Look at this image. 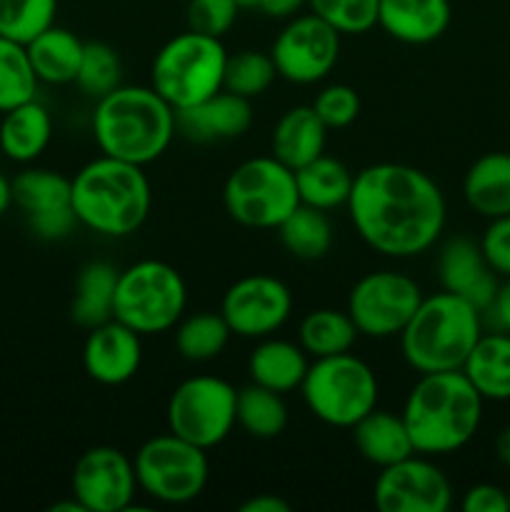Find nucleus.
Masks as SVG:
<instances>
[{
	"label": "nucleus",
	"instance_id": "9",
	"mask_svg": "<svg viewBox=\"0 0 510 512\" xmlns=\"http://www.w3.org/2000/svg\"><path fill=\"white\" fill-rule=\"evenodd\" d=\"M223 205L243 228L278 230L300 205L295 173L273 155L245 160L225 180Z\"/></svg>",
	"mask_w": 510,
	"mask_h": 512
},
{
	"label": "nucleus",
	"instance_id": "14",
	"mask_svg": "<svg viewBox=\"0 0 510 512\" xmlns=\"http://www.w3.org/2000/svg\"><path fill=\"white\" fill-rule=\"evenodd\" d=\"M373 503L380 512H448L453 505V485L430 455L413 453L380 468Z\"/></svg>",
	"mask_w": 510,
	"mask_h": 512
},
{
	"label": "nucleus",
	"instance_id": "44",
	"mask_svg": "<svg viewBox=\"0 0 510 512\" xmlns=\"http://www.w3.org/2000/svg\"><path fill=\"white\" fill-rule=\"evenodd\" d=\"M460 508L463 512H510V495L495 483H478L465 490Z\"/></svg>",
	"mask_w": 510,
	"mask_h": 512
},
{
	"label": "nucleus",
	"instance_id": "49",
	"mask_svg": "<svg viewBox=\"0 0 510 512\" xmlns=\"http://www.w3.org/2000/svg\"><path fill=\"white\" fill-rule=\"evenodd\" d=\"M13 205V180L0 173V215H5Z\"/></svg>",
	"mask_w": 510,
	"mask_h": 512
},
{
	"label": "nucleus",
	"instance_id": "39",
	"mask_svg": "<svg viewBox=\"0 0 510 512\" xmlns=\"http://www.w3.org/2000/svg\"><path fill=\"white\" fill-rule=\"evenodd\" d=\"M380 0H308L310 13L340 35H365L378 25Z\"/></svg>",
	"mask_w": 510,
	"mask_h": 512
},
{
	"label": "nucleus",
	"instance_id": "52",
	"mask_svg": "<svg viewBox=\"0 0 510 512\" xmlns=\"http://www.w3.org/2000/svg\"><path fill=\"white\" fill-rule=\"evenodd\" d=\"M0 155H3V153H0Z\"/></svg>",
	"mask_w": 510,
	"mask_h": 512
},
{
	"label": "nucleus",
	"instance_id": "48",
	"mask_svg": "<svg viewBox=\"0 0 510 512\" xmlns=\"http://www.w3.org/2000/svg\"><path fill=\"white\" fill-rule=\"evenodd\" d=\"M495 458H498L500 465L510 470V425L500 430L498 438H495Z\"/></svg>",
	"mask_w": 510,
	"mask_h": 512
},
{
	"label": "nucleus",
	"instance_id": "19",
	"mask_svg": "<svg viewBox=\"0 0 510 512\" xmlns=\"http://www.w3.org/2000/svg\"><path fill=\"white\" fill-rule=\"evenodd\" d=\"M253 118V103L223 88L190 108L175 110V128L195 143H220L243 138Z\"/></svg>",
	"mask_w": 510,
	"mask_h": 512
},
{
	"label": "nucleus",
	"instance_id": "18",
	"mask_svg": "<svg viewBox=\"0 0 510 512\" xmlns=\"http://www.w3.org/2000/svg\"><path fill=\"white\" fill-rule=\"evenodd\" d=\"M438 280L440 288L468 300L480 313L488 308L500 283L480 243L465 235H455L443 245L438 255Z\"/></svg>",
	"mask_w": 510,
	"mask_h": 512
},
{
	"label": "nucleus",
	"instance_id": "24",
	"mask_svg": "<svg viewBox=\"0 0 510 512\" xmlns=\"http://www.w3.org/2000/svg\"><path fill=\"white\" fill-rule=\"evenodd\" d=\"M463 198L480 218L510 215V153L493 150L480 155L463 178Z\"/></svg>",
	"mask_w": 510,
	"mask_h": 512
},
{
	"label": "nucleus",
	"instance_id": "22",
	"mask_svg": "<svg viewBox=\"0 0 510 512\" xmlns=\"http://www.w3.org/2000/svg\"><path fill=\"white\" fill-rule=\"evenodd\" d=\"M53 140V115L38 98L3 113L0 120V153L13 163H33Z\"/></svg>",
	"mask_w": 510,
	"mask_h": 512
},
{
	"label": "nucleus",
	"instance_id": "20",
	"mask_svg": "<svg viewBox=\"0 0 510 512\" xmlns=\"http://www.w3.org/2000/svg\"><path fill=\"white\" fill-rule=\"evenodd\" d=\"M453 20L450 0H380L378 28L405 45H430Z\"/></svg>",
	"mask_w": 510,
	"mask_h": 512
},
{
	"label": "nucleus",
	"instance_id": "23",
	"mask_svg": "<svg viewBox=\"0 0 510 512\" xmlns=\"http://www.w3.org/2000/svg\"><path fill=\"white\" fill-rule=\"evenodd\" d=\"M308 365V353L300 348V343L268 335V338H260V343L250 353L248 375L250 383L285 395L300 390Z\"/></svg>",
	"mask_w": 510,
	"mask_h": 512
},
{
	"label": "nucleus",
	"instance_id": "3",
	"mask_svg": "<svg viewBox=\"0 0 510 512\" xmlns=\"http://www.w3.org/2000/svg\"><path fill=\"white\" fill-rule=\"evenodd\" d=\"M175 133V110L153 85H118L95 100L93 138L110 158L145 168L170 148Z\"/></svg>",
	"mask_w": 510,
	"mask_h": 512
},
{
	"label": "nucleus",
	"instance_id": "21",
	"mask_svg": "<svg viewBox=\"0 0 510 512\" xmlns=\"http://www.w3.org/2000/svg\"><path fill=\"white\" fill-rule=\"evenodd\" d=\"M325 143H328V128L318 118L313 105H295L285 110L275 123L270 135V155L295 173L323 155Z\"/></svg>",
	"mask_w": 510,
	"mask_h": 512
},
{
	"label": "nucleus",
	"instance_id": "5",
	"mask_svg": "<svg viewBox=\"0 0 510 512\" xmlns=\"http://www.w3.org/2000/svg\"><path fill=\"white\" fill-rule=\"evenodd\" d=\"M483 335V313L468 300L440 290L418 305L400 338L403 358L415 373L460 370Z\"/></svg>",
	"mask_w": 510,
	"mask_h": 512
},
{
	"label": "nucleus",
	"instance_id": "2",
	"mask_svg": "<svg viewBox=\"0 0 510 512\" xmlns=\"http://www.w3.org/2000/svg\"><path fill=\"white\" fill-rule=\"evenodd\" d=\"M483 403L463 370L420 375L400 413L415 453L438 458L463 450L483 423Z\"/></svg>",
	"mask_w": 510,
	"mask_h": 512
},
{
	"label": "nucleus",
	"instance_id": "7",
	"mask_svg": "<svg viewBox=\"0 0 510 512\" xmlns=\"http://www.w3.org/2000/svg\"><path fill=\"white\" fill-rule=\"evenodd\" d=\"M303 403L330 428H353L378 408L380 385L373 368L353 353L315 358L300 383Z\"/></svg>",
	"mask_w": 510,
	"mask_h": 512
},
{
	"label": "nucleus",
	"instance_id": "31",
	"mask_svg": "<svg viewBox=\"0 0 510 512\" xmlns=\"http://www.w3.org/2000/svg\"><path fill=\"white\" fill-rule=\"evenodd\" d=\"M283 248L298 260H320L330 253L335 240L333 223L328 213L313 205L300 203L283 223L278 225Z\"/></svg>",
	"mask_w": 510,
	"mask_h": 512
},
{
	"label": "nucleus",
	"instance_id": "11",
	"mask_svg": "<svg viewBox=\"0 0 510 512\" xmlns=\"http://www.w3.org/2000/svg\"><path fill=\"white\" fill-rule=\"evenodd\" d=\"M238 390L218 375H193L173 390L165 408L168 430L203 450L233 433Z\"/></svg>",
	"mask_w": 510,
	"mask_h": 512
},
{
	"label": "nucleus",
	"instance_id": "50",
	"mask_svg": "<svg viewBox=\"0 0 510 512\" xmlns=\"http://www.w3.org/2000/svg\"><path fill=\"white\" fill-rule=\"evenodd\" d=\"M240 8H255V0H238Z\"/></svg>",
	"mask_w": 510,
	"mask_h": 512
},
{
	"label": "nucleus",
	"instance_id": "16",
	"mask_svg": "<svg viewBox=\"0 0 510 512\" xmlns=\"http://www.w3.org/2000/svg\"><path fill=\"white\" fill-rule=\"evenodd\" d=\"M70 490L85 512H123L130 510L140 488L133 460L123 450L95 445L75 460Z\"/></svg>",
	"mask_w": 510,
	"mask_h": 512
},
{
	"label": "nucleus",
	"instance_id": "34",
	"mask_svg": "<svg viewBox=\"0 0 510 512\" xmlns=\"http://www.w3.org/2000/svg\"><path fill=\"white\" fill-rule=\"evenodd\" d=\"M13 203L28 215L68 208L70 178L50 168H25L13 178Z\"/></svg>",
	"mask_w": 510,
	"mask_h": 512
},
{
	"label": "nucleus",
	"instance_id": "32",
	"mask_svg": "<svg viewBox=\"0 0 510 512\" xmlns=\"http://www.w3.org/2000/svg\"><path fill=\"white\" fill-rule=\"evenodd\" d=\"M235 425H240L250 438H278L288 425V408H285L283 395L255 383L240 388L238 403H235Z\"/></svg>",
	"mask_w": 510,
	"mask_h": 512
},
{
	"label": "nucleus",
	"instance_id": "17",
	"mask_svg": "<svg viewBox=\"0 0 510 512\" xmlns=\"http://www.w3.org/2000/svg\"><path fill=\"white\" fill-rule=\"evenodd\" d=\"M143 363V335L120 320H108L88 330L83 345V368L100 385H125L138 375Z\"/></svg>",
	"mask_w": 510,
	"mask_h": 512
},
{
	"label": "nucleus",
	"instance_id": "12",
	"mask_svg": "<svg viewBox=\"0 0 510 512\" xmlns=\"http://www.w3.org/2000/svg\"><path fill=\"white\" fill-rule=\"evenodd\" d=\"M423 298V290L410 275L395 270H373L350 288L345 310L360 335L385 340L403 333Z\"/></svg>",
	"mask_w": 510,
	"mask_h": 512
},
{
	"label": "nucleus",
	"instance_id": "10",
	"mask_svg": "<svg viewBox=\"0 0 510 512\" xmlns=\"http://www.w3.org/2000/svg\"><path fill=\"white\" fill-rule=\"evenodd\" d=\"M138 488L163 505H188L208 485V450L175 433L145 440L133 458Z\"/></svg>",
	"mask_w": 510,
	"mask_h": 512
},
{
	"label": "nucleus",
	"instance_id": "15",
	"mask_svg": "<svg viewBox=\"0 0 510 512\" xmlns=\"http://www.w3.org/2000/svg\"><path fill=\"white\" fill-rule=\"evenodd\" d=\"M293 313V293L275 275L255 273L235 280L223 295L220 315L238 338L260 340L278 333Z\"/></svg>",
	"mask_w": 510,
	"mask_h": 512
},
{
	"label": "nucleus",
	"instance_id": "30",
	"mask_svg": "<svg viewBox=\"0 0 510 512\" xmlns=\"http://www.w3.org/2000/svg\"><path fill=\"white\" fill-rule=\"evenodd\" d=\"M358 328L348 310L318 308L310 310L298 328L300 348L308 353V358H330V355L350 353L358 340Z\"/></svg>",
	"mask_w": 510,
	"mask_h": 512
},
{
	"label": "nucleus",
	"instance_id": "35",
	"mask_svg": "<svg viewBox=\"0 0 510 512\" xmlns=\"http://www.w3.org/2000/svg\"><path fill=\"white\" fill-rule=\"evenodd\" d=\"M38 83L28 48L0 35V113L38 98Z\"/></svg>",
	"mask_w": 510,
	"mask_h": 512
},
{
	"label": "nucleus",
	"instance_id": "13",
	"mask_svg": "<svg viewBox=\"0 0 510 512\" xmlns=\"http://www.w3.org/2000/svg\"><path fill=\"white\" fill-rule=\"evenodd\" d=\"M340 38L343 35L315 13L288 18L270 48L278 78L293 85H315L325 80L338 65Z\"/></svg>",
	"mask_w": 510,
	"mask_h": 512
},
{
	"label": "nucleus",
	"instance_id": "8",
	"mask_svg": "<svg viewBox=\"0 0 510 512\" xmlns=\"http://www.w3.org/2000/svg\"><path fill=\"white\" fill-rule=\"evenodd\" d=\"M188 288L178 270L163 260H138L120 270L113 318L138 335H160L180 323Z\"/></svg>",
	"mask_w": 510,
	"mask_h": 512
},
{
	"label": "nucleus",
	"instance_id": "51",
	"mask_svg": "<svg viewBox=\"0 0 510 512\" xmlns=\"http://www.w3.org/2000/svg\"><path fill=\"white\" fill-rule=\"evenodd\" d=\"M508 495H510V490H508Z\"/></svg>",
	"mask_w": 510,
	"mask_h": 512
},
{
	"label": "nucleus",
	"instance_id": "42",
	"mask_svg": "<svg viewBox=\"0 0 510 512\" xmlns=\"http://www.w3.org/2000/svg\"><path fill=\"white\" fill-rule=\"evenodd\" d=\"M478 243L495 275L510 278V215L490 220Z\"/></svg>",
	"mask_w": 510,
	"mask_h": 512
},
{
	"label": "nucleus",
	"instance_id": "40",
	"mask_svg": "<svg viewBox=\"0 0 510 512\" xmlns=\"http://www.w3.org/2000/svg\"><path fill=\"white\" fill-rule=\"evenodd\" d=\"M313 110L323 120L328 130L348 128L360 115V95L353 85L333 83L318 90L313 100Z\"/></svg>",
	"mask_w": 510,
	"mask_h": 512
},
{
	"label": "nucleus",
	"instance_id": "36",
	"mask_svg": "<svg viewBox=\"0 0 510 512\" xmlns=\"http://www.w3.org/2000/svg\"><path fill=\"white\" fill-rule=\"evenodd\" d=\"M275 78H278V70H275L270 53H263V50H240V53L228 55L223 88L240 95V98L253 100L268 93Z\"/></svg>",
	"mask_w": 510,
	"mask_h": 512
},
{
	"label": "nucleus",
	"instance_id": "1",
	"mask_svg": "<svg viewBox=\"0 0 510 512\" xmlns=\"http://www.w3.org/2000/svg\"><path fill=\"white\" fill-rule=\"evenodd\" d=\"M345 208L363 243L395 260L433 248L448 220L440 185L405 163H375L355 173Z\"/></svg>",
	"mask_w": 510,
	"mask_h": 512
},
{
	"label": "nucleus",
	"instance_id": "26",
	"mask_svg": "<svg viewBox=\"0 0 510 512\" xmlns=\"http://www.w3.org/2000/svg\"><path fill=\"white\" fill-rule=\"evenodd\" d=\"M463 375L483 400H510V333H483L463 363Z\"/></svg>",
	"mask_w": 510,
	"mask_h": 512
},
{
	"label": "nucleus",
	"instance_id": "25",
	"mask_svg": "<svg viewBox=\"0 0 510 512\" xmlns=\"http://www.w3.org/2000/svg\"><path fill=\"white\" fill-rule=\"evenodd\" d=\"M350 430H353V443L360 458L368 460L375 468H388L415 453L403 415H395L390 410H370Z\"/></svg>",
	"mask_w": 510,
	"mask_h": 512
},
{
	"label": "nucleus",
	"instance_id": "29",
	"mask_svg": "<svg viewBox=\"0 0 510 512\" xmlns=\"http://www.w3.org/2000/svg\"><path fill=\"white\" fill-rule=\"evenodd\" d=\"M353 178L348 165L333 155H318L308 165L295 170V185H298L300 203L313 205L320 210H335L348 205Z\"/></svg>",
	"mask_w": 510,
	"mask_h": 512
},
{
	"label": "nucleus",
	"instance_id": "37",
	"mask_svg": "<svg viewBox=\"0 0 510 512\" xmlns=\"http://www.w3.org/2000/svg\"><path fill=\"white\" fill-rule=\"evenodd\" d=\"M120 80H123V63H120L118 50L113 45L103 43V40L85 43L78 78H75L80 93H85L93 100H100L110 90L123 85Z\"/></svg>",
	"mask_w": 510,
	"mask_h": 512
},
{
	"label": "nucleus",
	"instance_id": "27",
	"mask_svg": "<svg viewBox=\"0 0 510 512\" xmlns=\"http://www.w3.org/2000/svg\"><path fill=\"white\" fill-rule=\"evenodd\" d=\"M28 58L33 63L35 75L40 83L48 85H68L75 83L83 60L85 43L68 28L50 25L48 30L30 40Z\"/></svg>",
	"mask_w": 510,
	"mask_h": 512
},
{
	"label": "nucleus",
	"instance_id": "43",
	"mask_svg": "<svg viewBox=\"0 0 510 512\" xmlns=\"http://www.w3.org/2000/svg\"><path fill=\"white\" fill-rule=\"evenodd\" d=\"M78 215H75L73 205L68 208L50 210V213L40 215H28V228L35 238L48 240V243H55V240L68 238L70 233H75L78 228Z\"/></svg>",
	"mask_w": 510,
	"mask_h": 512
},
{
	"label": "nucleus",
	"instance_id": "45",
	"mask_svg": "<svg viewBox=\"0 0 510 512\" xmlns=\"http://www.w3.org/2000/svg\"><path fill=\"white\" fill-rule=\"evenodd\" d=\"M483 320L500 333H510V278H500L493 300L483 310Z\"/></svg>",
	"mask_w": 510,
	"mask_h": 512
},
{
	"label": "nucleus",
	"instance_id": "46",
	"mask_svg": "<svg viewBox=\"0 0 510 512\" xmlns=\"http://www.w3.org/2000/svg\"><path fill=\"white\" fill-rule=\"evenodd\" d=\"M308 5V0H255V8L265 15V18L288 20L298 15L300 10Z\"/></svg>",
	"mask_w": 510,
	"mask_h": 512
},
{
	"label": "nucleus",
	"instance_id": "47",
	"mask_svg": "<svg viewBox=\"0 0 510 512\" xmlns=\"http://www.w3.org/2000/svg\"><path fill=\"white\" fill-rule=\"evenodd\" d=\"M240 512H290V503L283 500L280 495L273 493H260L240 503Z\"/></svg>",
	"mask_w": 510,
	"mask_h": 512
},
{
	"label": "nucleus",
	"instance_id": "4",
	"mask_svg": "<svg viewBox=\"0 0 510 512\" xmlns=\"http://www.w3.org/2000/svg\"><path fill=\"white\" fill-rule=\"evenodd\" d=\"M70 203L83 228L103 238H128L148 218L153 190L143 165L100 155L70 178Z\"/></svg>",
	"mask_w": 510,
	"mask_h": 512
},
{
	"label": "nucleus",
	"instance_id": "28",
	"mask_svg": "<svg viewBox=\"0 0 510 512\" xmlns=\"http://www.w3.org/2000/svg\"><path fill=\"white\" fill-rule=\"evenodd\" d=\"M118 275L120 270L105 260H93V263L83 265L78 280H75V295L73 305H70L73 323L90 330L113 320Z\"/></svg>",
	"mask_w": 510,
	"mask_h": 512
},
{
	"label": "nucleus",
	"instance_id": "33",
	"mask_svg": "<svg viewBox=\"0 0 510 512\" xmlns=\"http://www.w3.org/2000/svg\"><path fill=\"white\" fill-rule=\"evenodd\" d=\"M230 328L220 313L200 310V313L180 318L175 325V350L188 363H208L215 360L230 343Z\"/></svg>",
	"mask_w": 510,
	"mask_h": 512
},
{
	"label": "nucleus",
	"instance_id": "41",
	"mask_svg": "<svg viewBox=\"0 0 510 512\" xmlns=\"http://www.w3.org/2000/svg\"><path fill=\"white\" fill-rule=\"evenodd\" d=\"M238 13V0H190L185 18H188V28L195 33L223 40V35L230 33L238 20Z\"/></svg>",
	"mask_w": 510,
	"mask_h": 512
},
{
	"label": "nucleus",
	"instance_id": "6",
	"mask_svg": "<svg viewBox=\"0 0 510 512\" xmlns=\"http://www.w3.org/2000/svg\"><path fill=\"white\" fill-rule=\"evenodd\" d=\"M225 63L223 40L188 28L155 53L150 85L173 110L190 108L223 90Z\"/></svg>",
	"mask_w": 510,
	"mask_h": 512
},
{
	"label": "nucleus",
	"instance_id": "38",
	"mask_svg": "<svg viewBox=\"0 0 510 512\" xmlns=\"http://www.w3.org/2000/svg\"><path fill=\"white\" fill-rule=\"evenodd\" d=\"M58 0H0V35L28 45L55 25Z\"/></svg>",
	"mask_w": 510,
	"mask_h": 512
}]
</instances>
